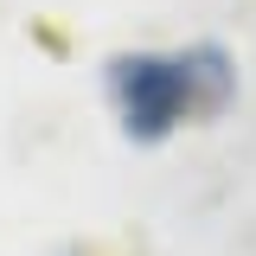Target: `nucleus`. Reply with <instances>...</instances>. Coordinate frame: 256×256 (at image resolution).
Returning a JSON list of instances; mask_svg holds the SVG:
<instances>
[{
  "instance_id": "obj_1",
  "label": "nucleus",
  "mask_w": 256,
  "mask_h": 256,
  "mask_svg": "<svg viewBox=\"0 0 256 256\" xmlns=\"http://www.w3.org/2000/svg\"><path fill=\"white\" fill-rule=\"evenodd\" d=\"M237 90L230 58L218 45H192V52H134V58L109 64V96L116 116L134 141H160L180 122L218 116Z\"/></svg>"
}]
</instances>
